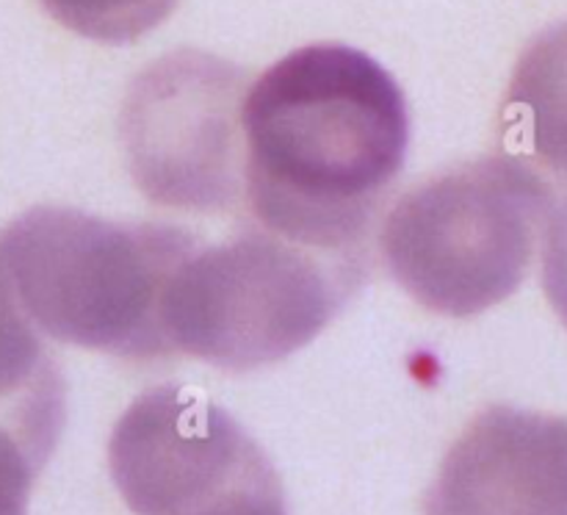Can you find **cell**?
Segmentation results:
<instances>
[{"instance_id":"cell-4","label":"cell","mask_w":567,"mask_h":515,"mask_svg":"<svg viewBox=\"0 0 567 515\" xmlns=\"http://www.w3.org/2000/svg\"><path fill=\"white\" fill-rule=\"evenodd\" d=\"M352 255H327L249 227L183 258L161 302L172 352L252 371L308 347L363 277Z\"/></svg>"},{"instance_id":"cell-11","label":"cell","mask_w":567,"mask_h":515,"mask_svg":"<svg viewBox=\"0 0 567 515\" xmlns=\"http://www.w3.org/2000/svg\"><path fill=\"white\" fill-rule=\"evenodd\" d=\"M42 465L20 435L0 426V515H28V496Z\"/></svg>"},{"instance_id":"cell-7","label":"cell","mask_w":567,"mask_h":515,"mask_svg":"<svg viewBox=\"0 0 567 515\" xmlns=\"http://www.w3.org/2000/svg\"><path fill=\"white\" fill-rule=\"evenodd\" d=\"M64 424V382L0 258V426L48 463Z\"/></svg>"},{"instance_id":"cell-3","label":"cell","mask_w":567,"mask_h":515,"mask_svg":"<svg viewBox=\"0 0 567 515\" xmlns=\"http://www.w3.org/2000/svg\"><path fill=\"white\" fill-rule=\"evenodd\" d=\"M554 192L529 161L485 155L393 203L380 249L393 280L432 313L468 319L524 286Z\"/></svg>"},{"instance_id":"cell-9","label":"cell","mask_w":567,"mask_h":515,"mask_svg":"<svg viewBox=\"0 0 567 515\" xmlns=\"http://www.w3.org/2000/svg\"><path fill=\"white\" fill-rule=\"evenodd\" d=\"M42 6L53 20L81 37L127 44L161 25L177 0H42Z\"/></svg>"},{"instance_id":"cell-2","label":"cell","mask_w":567,"mask_h":515,"mask_svg":"<svg viewBox=\"0 0 567 515\" xmlns=\"http://www.w3.org/2000/svg\"><path fill=\"white\" fill-rule=\"evenodd\" d=\"M199 244L158 222H109L75 208H31L0 233V258L44 336L125 360H166L169 277Z\"/></svg>"},{"instance_id":"cell-10","label":"cell","mask_w":567,"mask_h":515,"mask_svg":"<svg viewBox=\"0 0 567 515\" xmlns=\"http://www.w3.org/2000/svg\"><path fill=\"white\" fill-rule=\"evenodd\" d=\"M164 515H288V507L275 465H266L205 496L177 504Z\"/></svg>"},{"instance_id":"cell-12","label":"cell","mask_w":567,"mask_h":515,"mask_svg":"<svg viewBox=\"0 0 567 515\" xmlns=\"http://www.w3.org/2000/svg\"><path fill=\"white\" fill-rule=\"evenodd\" d=\"M543 288L567 327V199L554 208L543 233Z\"/></svg>"},{"instance_id":"cell-5","label":"cell","mask_w":567,"mask_h":515,"mask_svg":"<svg viewBox=\"0 0 567 515\" xmlns=\"http://www.w3.org/2000/svg\"><path fill=\"white\" fill-rule=\"evenodd\" d=\"M244 72L197 50L133 81L122 109L127 169L155 205L230 210L244 197Z\"/></svg>"},{"instance_id":"cell-6","label":"cell","mask_w":567,"mask_h":515,"mask_svg":"<svg viewBox=\"0 0 567 515\" xmlns=\"http://www.w3.org/2000/svg\"><path fill=\"white\" fill-rule=\"evenodd\" d=\"M424 515H567V419L482 410L443 457Z\"/></svg>"},{"instance_id":"cell-1","label":"cell","mask_w":567,"mask_h":515,"mask_svg":"<svg viewBox=\"0 0 567 515\" xmlns=\"http://www.w3.org/2000/svg\"><path fill=\"white\" fill-rule=\"evenodd\" d=\"M244 197L264 230L327 255L369 233L410 144L396 78L349 44L282 55L241 109Z\"/></svg>"},{"instance_id":"cell-8","label":"cell","mask_w":567,"mask_h":515,"mask_svg":"<svg viewBox=\"0 0 567 515\" xmlns=\"http://www.w3.org/2000/svg\"><path fill=\"white\" fill-rule=\"evenodd\" d=\"M502 127L509 153L567 177V20L537 33L520 53Z\"/></svg>"}]
</instances>
